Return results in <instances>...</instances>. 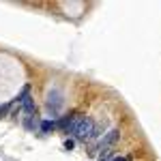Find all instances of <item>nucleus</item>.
Here are the masks:
<instances>
[{
  "label": "nucleus",
  "instance_id": "f257e3e1",
  "mask_svg": "<svg viewBox=\"0 0 161 161\" xmlns=\"http://www.w3.org/2000/svg\"><path fill=\"white\" fill-rule=\"evenodd\" d=\"M67 133H71V136H73L75 140H80V142H86V140H90V137L95 136V120H92L90 116L75 114L73 118H71V123H69Z\"/></svg>",
  "mask_w": 161,
  "mask_h": 161
},
{
  "label": "nucleus",
  "instance_id": "f03ea898",
  "mask_svg": "<svg viewBox=\"0 0 161 161\" xmlns=\"http://www.w3.org/2000/svg\"><path fill=\"white\" fill-rule=\"evenodd\" d=\"M17 103L22 105L24 114H28V116H32V114L37 112V108H35V99L30 97V90H28V88H24V90H22V95L17 97Z\"/></svg>",
  "mask_w": 161,
  "mask_h": 161
},
{
  "label": "nucleus",
  "instance_id": "7ed1b4c3",
  "mask_svg": "<svg viewBox=\"0 0 161 161\" xmlns=\"http://www.w3.org/2000/svg\"><path fill=\"white\" fill-rule=\"evenodd\" d=\"M45 105H47V112H50V114H58V110L62 108V92L60 90H50Z\"/></svg>",
  "mask_w": 161,
  "mask_h": 161
},
{
  "label": "nucleus",
  "instance_id": "20e7f679",
  "mask_svg": "<svg viewBox=\"0 0 161 161\" xmlns=\"http://www.w3.org/2000/svg\"><path fill=\"white\" fill-rule=\"evenodd\" d=\"M116 140H118V131H116V129H112L110 133H108V136H105V137L99 142V144H97V150H101V153H108V148H110Z\"/></svg>",
  "mask_w": 161,
  "mask_h": 161
},
{
  "label": "nucleus",
  "instance_id": "39448f33",
  "mask_svg": "<svg viewBox=\"0 0 161 161\" xmlns=\"http://www.w3.org/2000/svg\"><path fill=\"white\" fill-rule=\"evenodd\" d=\"M54 129H56V123H54V120H43V123H41V131H43V133H52Z\"/></svg>",
  "mask_w": 161,
  "mask_h": 161
},
{
  "label": "nucleus",
  "instance_id": "423d86ee",
  "mask_svg": "<svg viewBox=\"0 0 161 161\" xmlns=\"http://www.w3.org/2000/svg\"><path fill=\"white\" fill-rule=\"evenodd\" d=\"M35 125H37V120H35L32 116H28V118H26V129H35Z\"/></svg>",
  "mask_w": 161,
  "mask_h": 161
},
{
  "label": "nucleus",
  "instance_id": "0eeeda50",
  "mask_svg": "<svg viewBox=\"0 0 161 161\" xmlns=\"http://www.w3.org/2000/svg\"><path fill=\"white\" fill-rule=\"evenodd\" d=\"M73 146H75V142H73V140H67V142H64V148H67V150H71Z\"/></svg>",
  "mask_w": 161,
  "mask_h": 161
},
{
  "label": "nucleus",
  "instance_id": "6e6552de",
  "mask_svg": "<svg viewBox=\"0 0 161 161\" xmlns=\"http://www.w3.org/2000/svg\"><path fill=\"white\" fill-rule=\"evenodd\" d=\"M110 161H129L127 157H114V159H110Z\"/></svg>",
  "mask_w": 161,
  "mask_h": 161
}]
</instances>
